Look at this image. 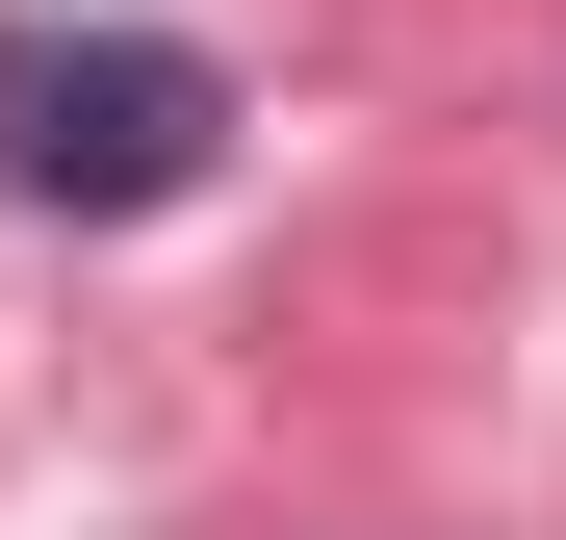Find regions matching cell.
Wrapping results in <instances>:
<instances>
[{"label": "cell", "mask_w": 566, "mask_h": 540, "mask_svg": "<svg viewBox=\"0 0 566 540\" xmlns=\"http://www.w3.org/2000/svg\"><path fill=\"white\" fill-rule=\"evenodd\" d=\"M207 155H232V52H180V27H0V207L129 232Z\"/></svg>", "instance_id": "6da1fadb"}]
</instances>
